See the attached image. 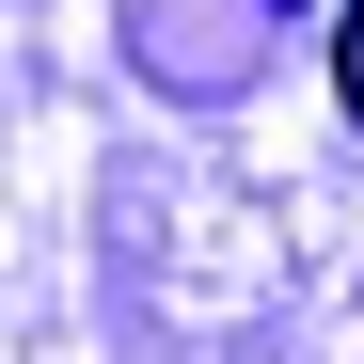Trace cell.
<instances>
[{
    "label": "cell",
    "instance_id": "cell-1",
    "mask_svg": "<svg viewBox=\"0 0 364 364\" xmlns=\"http://www.w3.org/2000/svg\"><path fill=\"white\" fill-rule=\"evenodd\" d=\"M333 95H348V127H364V0L333 16Z\"/></svg>",
    "mask_w": 364,
    "mask_h": 364
}]
</instances>
